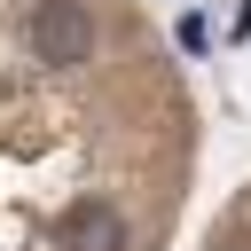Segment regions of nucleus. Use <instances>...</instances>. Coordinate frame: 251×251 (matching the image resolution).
Listing matches in <instances>:
<instances>
[{
  "label": "nucleus",
  "mask_w": 251,
  "mask_h": 251,
  "mask_svg": "<svg viewBox=\"0 0 251 251\" xmlns=\"http://www.w3.org/2000/svg\"><path fill=\"white\" fill-rule=\"evenodd\" d=\"M173 39H180V47H188V55H196V47H204V39H212V31H204V24H196V16H180V24H173Z\"/></svg>",
  "instance_id": "3"
},
{
  "label": "nucleus",
  "mask_w": 251,
  "mask_h": 251,
  "mask_svg": "<svg viewBox=\"0 0 251 251\" xmlns=\"http://www.w3.org/2000/svg\"><path fill=\"white\" fill-rule=\"evenodd\" d=\"M31 55L39 63H86L94 55V24L78 0H39L31 8Z\"/></svg>",
  "instance_id": "1"
},
{
  "label": "nucleus",
  "mask_w": 251,
  "mask_h": 251,
  "mask_svg": "<svg viewBox=\"0 0 251 251\" xmlns=\"http://www.w3.org/2000/svg\"><path fill=\"white\" fill-rule=\"evenodd\" d=\"M63 251H126V212L102 204V196L71 204L63 212Z\"/></svg>",
  "instance_id": "2"
}]
</instances>
